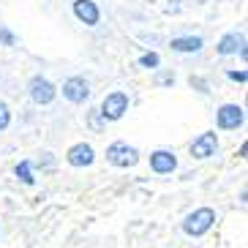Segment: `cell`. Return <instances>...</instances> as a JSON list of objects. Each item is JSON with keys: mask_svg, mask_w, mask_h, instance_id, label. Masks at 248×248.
<instances>
[{"mask_svg": "<svg viewBox=\"0 0 248 248\" xmlns=\"http://www.w3.org/2000/svg\"><path fill=\"white\" fill-rule=\"evenodd\" d=\"M216 221H218L216 210L207 207V204H202V207H194V210L180 221V232L186 234V237H204V234L216 226Z\"/></svg>", "mask_w": 248, "mask_h": 248, "instance_id": "1", "label": "cell"}, {"mask_svg": "<svg viewBox=\"0 0 248 248\" xmlns=\"http://www.w3.org/2000/svg\"><path fill=\"white\" fill-rule=\"evenodd\" d=\"M104 158H107V164L115 167V169H134L139 161H142V153H139V147L131 145V142H125V139H115V142L107 145Z\"/></svg>", "mask_w": 248, "mask_h": 248, "instance_id": "2", "label": "cell"}, {"mask_svg": "<svg viewBox=\"0 0 248 248\" xmlns=\"http://www.w3.org/2000/svg\"><path fill=\"white\" fill-rule=\"evenodd\" d=\"M128 107H131V95L125 90H109L98 104V115L104 117V123H117L125 117Z\"/></svg>", "mask_w": 248, "mask_h": 248, "instance_id": "3", "label": "cell"}, {"mask_svg": "<svg viewBox=\"0 0 248 248\" xmlns=\"http://www.w3.org/2000/svg\"><path fill=\"white\" fill-rule=\"evenodd\" d=\"M246 125V107L237 101H226L216 107V128L218 131H240Z\"/></svg>", "mask_w": 248, "mask_h": 248, "instance_id": "4", "label": "cell"}, {"mask_svg": "<svg viewBox=\"0 0 248 248\" xmlns=\"http://www.w3.org/2000/svg\"><path fill=\"white\" fill-rule=\"evenodd\" d=\"M28 98L36 107H49L55 98H58V85L49 79V77H44V74H33L28 79Z\"/></svg>", "mask_w": 248, "mask_h": 248, "instance_id": "5", "label": "cell"}, {"mask_svg": "<svg viewBox=\"0 0 248 248\" xmlns=\"http://www.w3.org/2000/svg\"><path fill=\"white\" fill-rule=\"evenodd\" d=\"M58 93H63V98H66L68 104H77V107H82V104H88V101H90L93 88H90V79H88V77H82V74H74V77L63 79V85L58 88Z\"/></svg>", "mask_w": 248, "mask_h": 248, "instance_id": "6", "label": "cell"}, {"mask_svg": "<svg viewBox=\"0 0 248 248\" xmlns=\"http://www.w3.org/2000/svg\"><path fill=\"white\" fill-rule=\"evenodd\" d=\"M147 164H150V172H153V175H158V177L175 175L177 167H180L177 153L172 150V147H155V150H150V155H147Z\"/></svg>", "mask_w": 248, "mask_h": 248, "instance_id": "7", "label": "cell"}, {"mask_svg": "<svg viewBox=\"0 0 248 248\" xmlns=\"http://www.w3.org/2000/svg\"><path fill=\"white\" fill-rule=\"evenodd\" d=\"M218 134L213 131H202V134H197V137L191 139V145H188V153H191V158L194 161H207V158H213V155L218 153Z\"/></svg>", "mask_w": 248, "mask_h": 248, "instance_id": "8", "label": "cell"}, {"mask_svg": "<svg viewBox=\"0 0 248 248\" xmlns=\"http://www.w3.org/2000/svg\"><path fill=\"white\" fill-rule=\"evenodd\" d=\"M95 158H98V153H95V147L90 145V142H74L71 147L66 150V164L74 169H90L95 164Z\"/></svg>", "mask_w": 248, "mask_h": 248, "instance_id": "9", "label": "cell"}, {"mask_svg": "<svg viewBox=\"0 0 248 248\" xmlns=\"http://www.w3.org/2000/svg\"><path fill=\"white\" fill-rule=\"evenodd\" d=\"M243 46H248L246 30H226L224 36L216 41V55H218V58H232V55H237Z\"/></svg>", "mask_w": 248, "mask_h": 248, "instance_id": "10", "label": "cell"}, {"mask_svg": "<svg viewBox=\"0 0 248 248\" xmlns=\"http://www.w3.org/2000/svg\"><path fill=\"white\" fill-rule=\"evenodd\" d=\"M71 14L77 16V22H82L85 28H95V25L101 22V8H98L95 0H74Z\"/></svg>", "mask_w": 248, "mask_h": 248, "instance_id": "11", "label": "cell"}, {"mask_svg": "<svg viewBox=\"0 0 248 248\" xmlns=\"http://www.w3.org/2000/svg\"><path fill=\"white\" fill-rule=\"evenodd\" d=\"M169 49L177 52V55H199L204 49V38L194 36V33H186V36H175L169 41Z\"/></svg>", "mask_w": 248, "mask_h": 248, "instance_id": "12", "label": "cell"}, {"mask_svg": "<svg viewBox=\"0 0 248 248\" xmlns=\"http://www.w3.org/2000/svg\"><path fill=\"white\" fill-rule=\"evenodd\" d=\"M14 177L22 183V186H36V164L30 158H22L14 167Z\"/></svg>", "mask_w": 248, "mask_h": 248, "instance_id": "13", "label": "cell"}, {"mask_svg": "<svg viewBox=\"0 0 248 248\" xmlns=\"http://www.w3.org/2000/svg\"><path fill=\"white\" fill-rule=\"evenodd\" d=\"M137 66L139 68H145V71H158L161 68V55L158 52H142V55H139V60H137Z\"/></svg>", "mask_w": 248, "mask_h": 248, "instance_id": "14", "label": "cell"}, {"mask_svg": "<svg viewBox=\"0 0 248 248\" xmlns=\"http://www.w3.org/2000/svg\"><path fill=\"white\" fill-rule=\"evenodd\" d=\"M177 82L175 71L172 68H158V71H153V85L155 88H172Z\"/></svg>", "mask_w": 248, "mask_h": 248, "instance_id": "15", "label": "cell"}, {"mask_svg": "<svg viewBox=\"0 0 248 248\" xmlns=\"http://www.w3.org/2000/svg\"><path fill=\"white\" fill-rule=\"evenodd\" d=\"M11 123H14V112H11V107L0 98V134L8 131V128H11Z\"/></svg>", "mask_w": 248, "mask_h": 248, "instance_id": "16", "label": "cell"}, {"mask_svg": "<svg viewBox=\"0 0 248 248\" xmlns=\"http://www.w3.org/2000/svg\"><path fill=\"white\" fill-rule=\"evenodd\" d=\"M88 125L93 128V131H104V125L107 123H104V117L98 115V107H93V109L88 112Z\"/></svg>", "mask_w": 248, "mask_h": 248, "instance_id": "17", "label": "cell"}, {"mask_svg": "<svg viewBox=\"0 0 248 248\" xmlns=\"http://www.w3.org/2000/svg\"><path fill=\"white\" fill-rule=\"evenodd\" d=\"M226 79L237 82V85H246V82H248V71H246V68H226Z\"/></svg>", "mask_w": 248, "mask_h": 248, "instance_id": "18", "label": "cell"}, {"mask_svg": "<svg viewBox=\"0 0 248 248\" xmlns=\"http://www.w3.org/2000/svg\"><path fill=\"white\" fill-rule=\"evenodd\" d=\"M0 44H3V46H16V36H14V30L6 28V25H0Z\"/></svg>", "mask_w": 248, "mask_h": 248, "instance_id": "19", "label": "cell"}, {"mask_svg": "<svg viewBox=\"0 0 248 248\" xmlns=\"http://www.w3.org/2000/svg\"><path fill=\"white\" fill-rule=\"evenodd\" d=\"M188 82H191V88H199V93H204V95L210 93V88H207V82H204L202 77H191Z\"/></svg>", "mask_w": 248, "mask_h": 248, "instance_id": "20", "label": "cell"}, {"mask_svg": "<svg viewBox=\"0 0 248 248\" xmlns=\"http://www.w3.org/2000/svg\"><path fill=\"white\" fill-rule=\"evenodd\" d=\"M41 155H44V158H38V167H52V164H55V158H52L49 150H46V153H41Z\"/></svg>", "mask_w": 248, "mask_h": 248, "instance_id": "21", "label": "cell"}, {"mask_svg": "<svg viewBox=\"0 0 248 248\" xmlns=\"http://www.w3.org/2000/svg\"><path fill=\"white\" fill-rule=\"evenodd\" d=\"M237 55H240V60H243V63H246V60H248V46H243V49L237 52Z\"/></svg>", "mask_w": 248, "mask_h": 248, "instance_id": "22", "label": "cell"}, {"mask_svg": "<svg viewBox=\"0 0 248 248\" xmlns=\"http://www.w3.org/2000/svg\"><path fill=\"white\" fill-rule=\"evenodd\" d=\"M0 234H3V224H0Z\"/></svg>", "mask_w": 248, "mask_h": 248, "instance_id": "23", "label": "cell"}]
</instances>
